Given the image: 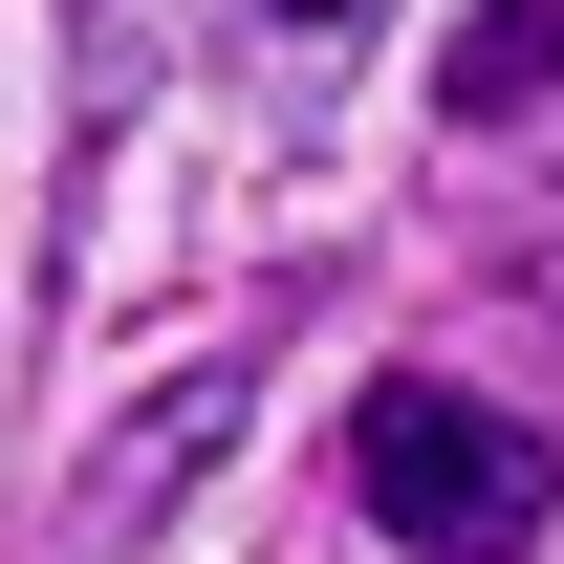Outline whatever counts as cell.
<instances>
[{"mask_svg": "<svg viewBox=\"0 0 564 564\" xmlns=\"http://www.w3.org/2000/svg\"><path fill=\"white\" fill-rule=\"evenodd\" d=\"M521 282H543V304H564V196H543V239H521Z\"/></svg>", "mask_w": 564, "mask_h": 564, "instance_id": "obj_5", "label": "cell"}, {"mask_svg": "<svg viewBox=\"0 0 564 564\" xmlns=\"http://www.w3.org/2000/svg\"><path fill=\"white\" fill-rule=\"evenodd\" d=\"M239 369H261V326L174 369V391H152V434H109V478H87V543H131L152 499H174V478H196V456H217V434H239Z\"/></svg>", "mask_w": 564, "mask_h": 564, "instance_id": "obj_2", "label": "cell"}, {"mask_svg": "<svg viewBox=\"0 0 564 564\" xmlns=\"http://www.w3.org/2000/svg\"><path fill=\"white\" fill-rule=\"evenodd\" d=\"M348 499L413 564H521L543 499H564V456H543V413H499L456 369H391V391H348Z\"/></svg>", "mask_w": 564, "mask_h": 564, "instance_id": "obj_1", "label": "cell"}, {"mask_svg": "<svg viewBox=\"0 0 564 564\" xmlns=\"http://www.w3.org/2000/svg\"><path fill=\"white\" fill-rule=\"evenodd\" d=\"M456 131H564V0H478L456 22V66H434Z\"/></svg>", "mask_w": 564, "mask_h": 564, "instance_id": "obj_3", "label": "cell"}, {"mask_svg": "<svg viewBox=\"0 0 564 564\" xmlns=\"http://www.w3.org/2000/svg\"><path fill=\"white\" fill-rule=\"evenodd\" d=\"M261 22H282V44H326V22H369V0H261Z\"/></svg>", "mask_w": 564, "mask_h": 564, "instance_id": "obj_4", "label": "cell"}]
</instances>
